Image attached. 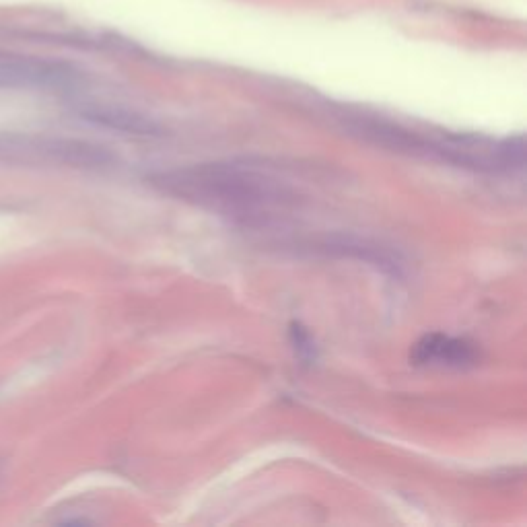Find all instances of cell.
I'll return each mask as SVG.
<instances>
[{
    "label": "cell",
    "mask_w": 527,
    "mask_h": 527,
    "mask_svg": "<svg viewBox=\"0 0 527 527\" xmlns=\"http://www.w3.org/2000/svg\"><path fill=\"white\" fill-rule=\"evenodd\" d=\"M478 359L472 342L462 338H451L445 334H429L414 344L412 361L416 365H439V367H468Z\"/></svg>",
    "instance_id": "2"
},
{
    "label": "cell",
    "mask_w": 527,
    "mask_h": 527,
    "mask_svg": "<svg viewBox=\"0 0 527 527\" xmlns=\"http://www.w3.org/2000/svg\"><path fill=\"white\" fill-rule=\"evenodd\" d=\"M153 184L165 194L243 225L268 223L285 210L293 194L268 175L243 165H192L153 175Z\"/></svg>",
    "instance_id": "1"
}]
</instances>
